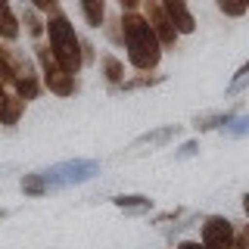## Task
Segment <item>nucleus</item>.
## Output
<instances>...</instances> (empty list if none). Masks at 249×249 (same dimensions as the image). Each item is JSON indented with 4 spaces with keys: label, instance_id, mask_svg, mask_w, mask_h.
I'll list each match as a JSON object with an SVG mask.
<instances>
[{
    "label": "nucleus",
    "instance_id": "obj_19",
    "mask_svg": "<svg viewBox=\"0 0 249 249\" xmlns=\"http://www.w3.org/2000/svg\"><path fill=\"white\" fill-rule=\"evenodd\" d=\"M215 3H218V10H221L224 16H231V19H237V16H243L249 10L243 0H215Z\"/></svg>",
    "mask_w": 249,
    "mask_h": 249
},
{
    "label": "nucleus",
    "instance_id": "obj_25",
    "mask_svg": "<svg viewBox=\"0 0 249 249\" xmlns=\"http://www.w3.org/2000/svg\"><path fill=\"white\" fill-rule=\"evenodd\" d=\"M178 249H206V246H202V240H199V243H196V240H184Z\"/></svg>",
    "mask_w": 249,
    "mask_h": 249
},
{
    "label": "nucleus",
    "instance_id": "obj_8",
    "mask_svg": "<svg viewBox=\"0 0 249 249\" xmlns=\"http://www.w3.org/2000/svg\"><path fill=\"white\" fill-rule=\"evenodd\" d=\"M25 112V100L19 97L13 88L0 84V124H16Z\"/></svg>",
    "mask_w": 249,
    "mask_h": 249
},
{
    "label": "nucleus",
    "instance_id": "obj_17",
    "mask_svg": "<svg viewBox=\"0 0 249 249\" xmlns=\"http://www.w3.org/2000/svg\"><path fill=\"white\" fill-rule=\"evenodd\" d=\"M221 131H224L228 137H246V134H249V115H233V119L224 124Z\"/></svg>",
    "mask_w": 249,
    "mask_h": 249
},
{
    "label": "nucleus",
    "instance_id": "obj_15",
    "mask_svg": "<svg viewBox=\"0 0 249 249\" xmlns=\"http://www.w3.org/2000/svg\"><path fill=\"white\" fill-rule=\"evenodd\" d=\"M22 190H25V196H44V193H50L47 190V181H44V171L22 178Z\"/></svg>",
    "mask_w": 249,
    "mask_h": 249
},
{
    "label": "nucleus",
    "instance_id": "obj_12",
    "mask_svg": "<svg viewBox=\"0 0 249 249\" xmlns=\"http://www.w3.org/2000/svg\"><path fill=\"white\" fill-rule=\"evenodd\" d=\"M119 209H124V212H134V215H143L153 209V199L150 196H140V193H131V196H115L112 199Z\"/></svg>",
    "mask_w": 249,
    "mask_h": 249
},
{
    "label": "nucleus",
    "instance_id": "obj_3",
    "mask_svg": "<svg viewBox=\"0 0 249 249\" xmlns=\"http://www.w3.org/2000/svg\"><path fill=\"white\" fill-rule=\"evenodd\" d=\"M97 171H100V162L75 159V162H59V165H53L50 171H44V181H47V190H62V187L90 181Z\"/></svg>",
    "mask_w": 249,
    "mask_h": 249
},
{
    "label": "nucleus",
    "instance_id": "obj_10",
    "mask_svg": "<svg viewBox=\"0 0 249 249\" xmlns=\"http://www.w3.org/2000/svg\"><path fill=\"white\" fill-rule=\"evenodd\" d=\"M16 37H19V19L10 0H0V41H16Z\"/></svg>",
    "mask_w": 249,
    "mask_h": 249
},
{
    "label": "nucleus",
    "instance_id": "obj_24",
    "mask_svg": "<svg viewBox=\"0 0 249 249\" xmlns=\"http://www.w3.org/2000/svg\"><path fill=\"white\" fill-rule=\"evenodd\" d=\"M119 3H122V10H124V13H134L137 6L143 3V0H119Z\"/></svg>",
    "mask_w": 249,
    "mask_h": 249
},
{
    "label": "nucleus",
    "instance_id": "obj_27",
    "mask_svg": "<svg viewBox=\"0 0 249 249\" xmlns=\"http://www.w3.org/2000/svg\"><path fill=\"white\" fill-rule=\"evenodd\" d=\"M6 215H10V212H6V209H0V218H6Z\"/></svg>",
    "mask_w": 249,
    "mask_h": 249
},
{
    "label": "nucleus",
    "instance_id": "obj_22",
    "mask_svg": "<svg viewBox=\"0 0 249 249\" xmlns=\"http://www.w3.org/2000/svg\"><path fill=\"white\" fill-rule=\"evenodd\" d=\"M196 153H199V143H196V140H187L181 150L175 153V159H190V156H196Z\"/></svg>",
    "mask_w": 249,
    "mask_h": 249
},
{
    "label": "nucleus",
    "instance_id": "obj_6",
    "mask_svg": "<svg viewBox=\"0 0 249 249\" xmlns=\"http://www.w3.org/2000/svg\"><path fill=\"white\" fill-rule=\"evenodd\" d=\"M202 246L206 249H233L237 246V231H233V224L221 215L206 218V224H202Z\"/></svg>",
    "mask_w": 249,
    "mask_h": 249
},
{
    "label": "nucleus",
    "instance_id": "obj_7",
    "mask_svg": "<svg viewBox=\"0 0 249 249\" xmlns=\"http://www.w3.org/2000/svg\"><path fill=\"white\" fill-rule=\"evenodd\" d=\"M162 6H165L171 25L178 28V35H193L196 31V19L187 10V0H162Z\"/></svg>",
    "mask_w": 249,
    "mask_h": 249
},
{
    "label": "nucleus",
    "instance_id": "obj_14",
    "mask_svg": "<svg viewBox=\"0 0 249 249\" xmlns=\"http://www.w3.org/2000/svg\"><path fill=\"white\" fill-rule=\"evenodd\" d=\"M37 13H41V10H35V6H28V10H22V22H25V31H28L31 37H35V41H37V37H41L44 31H47V22H44V19H41Z\"/></svg>",
    "mask_w": 249,
    "mask_h": 249
},
{
    "label": "nucleus",
    "instance_id": "obj_26",
    "mask_svg": "<svg viewBox=\"0 0 249 249\" xmlns=\"http://www.w3.org/2000/svg\"><path fill=\"white\" fill-rule=\"evenodd\" d=\"M243 212H246V218H249V193L243 196Z\"/></svg>",
    "mask_w": 249,
    "mask_h": 249
},
{
    "label": "nucleus",
    "instance_id": "obj_5",
    "mask_svg": "<svg viewBox=\"0 0 249 249\" xmlns=\"http://www.w3.org/2000/svg\"><path fill=\"white\" fill-rule=\"evenodd\" d=\"M143 16H146V22H150V28L156 31V37H159V44H162V50H175L178 47V28L171 25V19H168V13H165V6H162V0H143Z\"/></svg>",
    "mask_w": 249,
    "mask_h": 249
},
{
    "label": "nucleus",
    "instance_id": "obj_1",
    "mask_svg": "<svg viewBox=\"0 0 249 249\" xmlns=\"http://www.w3.org/2000/svg\"><path fill=\"white\" fill-rule=\"evenodd\" d=\"M122 44L128 50V62L137 72H153L162 59V44L156 37V31L150 28L146 16L134 13H122Z\"/></svg>",
    "mask_w": 249,
    "mask_h": 249
},
{
    "label": "nucleus",
    "instance_id": "obj_9",
    "mask_svg": "<svg viewBox=\"0 0 249 249\" xmlns=\"http://www.w3.org/2000/svg\"><path fill=\"white\" fill-rule=\"evenodd\" d=\"M178 134H181V124H165V128H156V131L140 134L134 143H131V150H137V146H165L168 140H175Z\"/></svg>",
    "mask_w": 249,
    "mask_h": 249
},
{
    "label": "nucleus",
    "instance_id": "obj_16",
    "mask_svg": "<svg viewBox=\"0 0 249 249\" xmlns=\"http://www.w3.org/2000/svg\"><path fill=\"white\" fill-rule=\"evenodd\" d=\"M233 119V112H215V115H199L196 119V128L199 131H209V128H224Z\"/></svg>",
    "mask_w": 249,
    "mask_h": 249
},
{
    "label": "nucleus",
    "instance_id": "obj_20",
    "mask_svg": "<svg viewBox=\"0 0 249 249\" xmlns=\"http://www.w3.org/2000/svg\"><path fill=\"white\" fill-rule=\"evenodd\" d=\"M249 84V62H243V66L237 69V75H233V81H231V88H228V93H240Z\"/></svg>",
    "mask_w": 249,
    "mask_h": 249
},
{
    "label": "nucleus",
    "instance_id": "obj_23",
    "mask_svg": "<svg viewBox=\"0 0 249 249\" xmlns=\"http://www.w3.org/2000/svg\"><path fill=\"white\" fill-rule=\"evenodd\" d=\"M233 249H249V224L237 233V246H233Z\"/></svg>",
    "mask_w": 249,
    "mask_h": 249
},
{
    "label": "nucleus",
    "instance_id": "obj_21",
    "mask_svg": "<svg viewBox=\"0 0 249 249\" xmlns=\"http://www.w3.org/2000/svg\"><path fill=\"white\" fill-rule=\"evenodd\" d=\"M31 6H35V10H41V13H47V16L59 13V0H31Z\"/></svg>",
    "mask_w": 249,
    "mask_h": 249
},
{
    "label": "nucleus",
    "instance_id": "obj_18",
    "mask_svg": "<svg viewBox=\"0 0 249 249\" xmlns=\"http://www.w3.org/2000/svg\"><path fill=\"white\" fill-rule=\"evenodd\" d=\"M162 75H137V78H124L122 81V90H137V88H153L159 84Z\"/></svg>",
    "mask_w": 249,
    "mask_h": 249
},
{
    "label": "nucleus",
    "instance_id": "obj_11",
    "mask_svg": "<svg viewBox=\"0 0 249 249\" xmlns=\"http://www.w3.org/2000/svg\"><path fill=\"white\" fill-rule=\"evenodd\" d=\"M100 66H103V78L112 88H122V81H124V62L122 59H115L112 53H106L103 59H100Z\"/></svg>",
    "mask_w": 249,
    "mask_h": 249
},
{
    "label": "nucleus",
    "instance_id": "obj_4",
    "mask_svg": "<svg viewBox=\"0 0 249 249\" xmlns=\"http://www.w3.org/2000/svg\"><path fill=\"white\" fill-rule=\"evenodd\" d=\"M35 56H37L41 72H44V84H47V88L56 93V97H72V93H75V75H69L66 69L59 66L56 56L50 53V47L37 44L35 47Z\"/></svg>",
    "mask_w": 249,
    "mask_h": 249
},
{
    "label": "nucleus",
    "instance_id": "obj_13",
    "mask_svg": "<svg viewBox=\"0 0 249 249\" xmlns=\"http://www.w3.org/2000/svg\"><path fill=\"white\" fill-rule=\"evenodd\" d=\"M81 13L90 28H100L106 22V0H81Z\"/></svg>",
    "mask_w": 249,
    "mask_h": 249
},
{
    "label": "nucleus",
    "instance_id": "obj_2",
    "mask_svg": "<svg viewBox=\"0 0 249 249\" xmlns=\"http://www.w3.org/2000/svg\"><path fill=\"white\" fill-rule=\"evenodd\" d=\"M47 37H50V53L56 56V62L66 69L69 75H78L84 66V44L78 41L75 25L66 19L62 13H53L47 19Z\"/></svg>",
    "mask_w": 249,
    "mask_h": 249
}]
</instances>
